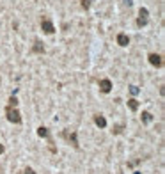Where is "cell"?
Listing matches in <instances>:
<instances>
[{"label":"cell","instance_id":"1","mask_svg":"<svg viewBox=\"0 0 165 174\" xmlns=\"http://www.w3.org/2000/svg\"><path fill=\"white\" fill-rule=\"evenodd\" d=\"M6 116H7V119H9L11 123H14V124H20V123H21V116H20V112L16 110L14 107H11V105L6 108Z\"/></svg>","mask_w":165,"mask_h":174},{"label":"cell","instance_id":"2","mask_svg":"<svg viewBox=\"0 0 165 174\" xmlns=\"http://www.w3.org/2000/svg\"><path fill=\"white\" fill-rule=\"evenodd\" d=\"M41 29H43L44 34H53V32H55V27H53V23H52L50 18H44V20L41 21Z\"/></svg>","mask_w":165,"mask_h":174},{"label":"cell","instance_id":"3","mask_svg":"<svg viewBox=\"0 0 165 174\" xmlns=\"http://www.w3.org/2000/svg\"><path fill=\"white\" fill-rule=\"evenodd\" d=\"M149 62L153 64V66H156V68H161L163 66V60H161V55H158V53H149Z\"/></svg>","mask_w":165,"mask_h":174},{"label":"cell","instance_id":"4","mask_svg":"<svg viewBox=\"0 0 165 174\" xmlns=\"http://www.w3.org/2000/svg\"><path fill=\"white\" fill-rule=\"evenodd\" d=\"M100 89H101V93H110L112 91V82L108 80V78H103V80H100Z\"/></svg>","mask_w":165,"mask_h":174},{"label":"cell","instance_id":"5","mask_svg":"<svg viewBox=\"0 0 165 174\" xmlns=\"http://www.w3.org/2000/svg\"><path fill=\"white\" fill-rule=\"evenodd\" d=\"M117 45H119V46H128L130 45V37L124 32H119V34H117Z\"/></svg>","mask_w":165,"mask_h":174},{"label":"cell","instance_id":"6","mask_svg":"<svg viewBox=\"0 0 165 174\" xmlns=\"http://www.w3.org/2000/svg\"><path fill=\"white\" fill-rule=\"evenodd\" d=\"M94 123H96V126H100V128H105V126H107V119H105L101 114L94 116Z\"/></svg>","mask_w":165,"mask_h":174},{"label":"cell","instance_id":"7","mask_svg":"<svg viewBox=\"0 0 165 174\" xmlns=\"http://www.w3.org/2000/svg\"><path fill=\"white\" fill-rule=\"evenodd\" d=\"M128 107H130V110L137 112V110H138V101H137L135 98H131V100H128Z\"/></svg>","mask_w":165,"mask_h":174},{"label":"cell","instance_id":"8","mask_svg":"<svg viewBox=\"0 0 165 174\" xmlns=\"http://www.w3.org/2000/svg\"><path fill=\"white\" fill-rule=\"evenodd\" d=\"M37 135H39V137H48V135H50L48 128H44V126H39V128H37Z\"/></svg>","mask_w":165,"mask_h":174},{"label":"cell","instance_id":"9","mask_svg":"<svg viewBox=\"0 0 165 174\" xmlns=\"http://www.w3.org/2000/svg\"><path fill=\"white\" fill-rule=\"evenodd\" d=\"M34 52H36V53H43V52H44V46H43V43H41V41H36V45H34Z\"/></svg>","mask_w":165,"mask_h":174},{"label":"cell","instance_id":"10","mask_svg":"<svg viewBox=\"0 0 165 174\" xmlns=\"http://www.w3.org/2000/svg\"><path fill=\"white\" fill-rule=\"evenodd\" d=\"M123 128H124L123 124H115V126L112 128V133H114V135H119V133L123 132Z\"/></svg>","mask_w":165,"mask_h":174},{"label":"cell","instance_id":"11","mask_svg":"<svg viewBox=\"0 0 165 174\" xmlns=\"http://www.w3.org/2000/svg\"><path fill=\"white\" fill-rule=\"evenodd\" d=\"M149 121H151V114H149V112H142V123L147 124Z\"/></svg>","mask_w":165,"mask_h":174},{"label":"cell","instance_id":"12","mask_svg":"<svg viewBox=\"0 0 165 174\" xmlns=\"http://www.w3.org/2000/svg\"><path fill=\"white\" fill-rule=\"evenodd\" d=\"M137 25H138V27H146V25H147V18H138V20H137Z\"/></svg>","mask_w":165,"mask_h":174},{"label":"cell","instance_id":"13","mask_svg":"<svg viewBox=\"0 0 165 174\" xmlns=\"http://www.w3.org/2000/svg\"><path fill=\"white\" fill-rule=\"evenodd\" d=\"M69 140L73 142V146H75V147H78V142H77V133H71V135H69Z\"/></svg>","mask_w":165,"mask_h":174},{"label":"cell","instance_id":"14","mask_svg":"<svg viewBox=\"0 0 165 174\" xmlns=\"http://www.w3.org/2000/svg\"><path fill=\"white\" fill-rule=\"evenodd\" d=\"M138 14H140V18H147V9H146V7H142V9L138 11Z\"/></svg>","mask_w":165,"mask_h":174},{"label":"cell","instance_id":"15","mask_svg":"<svg viewBox=\"0 0 165 174\" xmlns=\"http://www.w3.org/2000/svg\"><path fill=\"white\" fill-rule=\"evenodd\" d=\"M9 105H11V107H16V105H18V100H16L14 96H13V98H9Z\"/></svg>","mask_w":165,"mask_h":174},{"label":"cell","instance_id":"16","mask_svg":"<svg viewBox=\"0 0 165 174\" xmlns=\"http://www.w3.org/2000/svg\"><path fill=\"white\" fill-rule=\"evenodd\" d=\"M82 7H84V9L89 7V2H87V0H82Z\"/></svg>","mask_w":165,"mask_h":174},{"label":"cell","instance_id":"17","mask_svg":"<svg viewBox=\"0 0 165 174\" xmlns=\"http://www.w3.org/2000/svg\"><path fill=\"white\" fill-rule=\"evenodd\" d=\"M137 93H138V89H137L135 85H131V94H137Z\"/></svg>","mask_w":165,"mask_h":174},{"label":"cell","instance_id":"18","mask_svg":"<svg viewBox=\"0 0 165 174\" xmlns=\"http://www.w3.org/2000/svg\"><path fill=\"white\" fill-rule=\"evenodd\" d=\"M25 174H36V172H34V170H32V169L29 167V169H25Z\"/></svg>","mask_w":165,"mask_h":174},{"label":"cell","instance_id":"19","mask_svg":"<svg viewBox=\"0 0 165 174\" xmlns=\"http://www.w3.org/2000/svg\"><path fill=\"white\" fill-rule=\"evenodd\" d=\"M2 153H4V146H2V144H0V155H2Z\"/></svg>","mask_w":165,"mask_h":174}]
</instances>
